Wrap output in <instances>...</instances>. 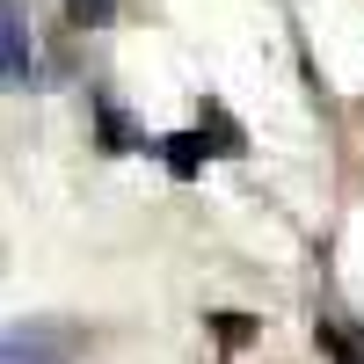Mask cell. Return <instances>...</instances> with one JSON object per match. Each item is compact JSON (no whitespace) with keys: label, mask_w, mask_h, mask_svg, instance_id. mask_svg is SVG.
<instances>
[{"label":"cell","mask_w":364,"mask_h":364,"mask_svg":"<svg viewBox=\"0 0 364 364\" xmlns=\"http://www.w3.org/2000/svg\"><path fill=\"white\" fill-rule=\"evenodd\" d=\"M161 154H168V175H175V182H190V175L204 168L211 146H204V132H175V139H161Z\"/></svg>","instance_id":"obj_1"},{"label":"cell","mask_w":364,"mask_h":364,"mask_svg":"<svg viewBox=\"0 0 364 364\" xmlns=\"http://www.w3.org/2000/svg\"><path fill=\"white\" fill-rule=\"evenodd\" d=\"M314 336H321V350L336 357V364H364V328H350V321H314Z\"/></svg>","instance_id":"obj_2"},{"label":"cell","mask_w":364,"mask_h":364,"mask_svg":"<svg viewBox=\"0 0 364 364\" xmlns=\"http://www.w3.org/2000/svg\"><path fill=\"white\" fill-rule=\"evenodd\" d=\"M0 22H8V87H29L37 58H29V29H22V8H8Z\"/></svg>","instance_id":"obj_3"},{"label":"cell","mask_w":364,"mask_h":364,"mask_svg":"<svg viewBox=\"0 0 364 364\" xmlns=\"http://www.w3.org/2000/svg\"><path fill=\"white\" fill-rule=\"evenodd\" d=\"M197 132H204V146H211V154H226V161H233V154H248L240 124H233V117H226L219 102H204V124H197Z\"/></svg>","instance_id":"obj_4"},{"label":"cell","mask_w":364,"mask_h":364,"mask_svg":"<svg viewBox=\"0 0 364 364\" xmlns=\"http://www.w3.org/2000/svg\"><path fill=\"white\" fill-rule=\"evenodd\" d=\"M95 117H102V154H132V146H139V132H132V117L117 109L109 95L95 102Z\"/></svg>","instance_id":"obj_5"},{"label":"cell","mask_w":364,"mask_h":364,"mask_svg":"<svg viewBox=\"0 0 364 364\" xmlns=\"http://www.w3.org/2000/svg\"><path fill=\"white\" fill-rule=\"evenodd\" d=\"M211 328H219V343H226V350H240V343L255 336V321H248V314H219Z\"/></svg>","instance_id":"obj_6"},{"label":"cell","mask_w":364,"mask_h":364,"mask_svg":"<svg viewBox=\"0 0 364 364\" xmlns=\"http://www.w3.org/2000/svg\"><path fill=\"white\" fill-rule=\"evenodd\" d=\"M109 15V0H73V22H102Z\"/></svg>","instance_id":"obj_7"}]
</instances>
